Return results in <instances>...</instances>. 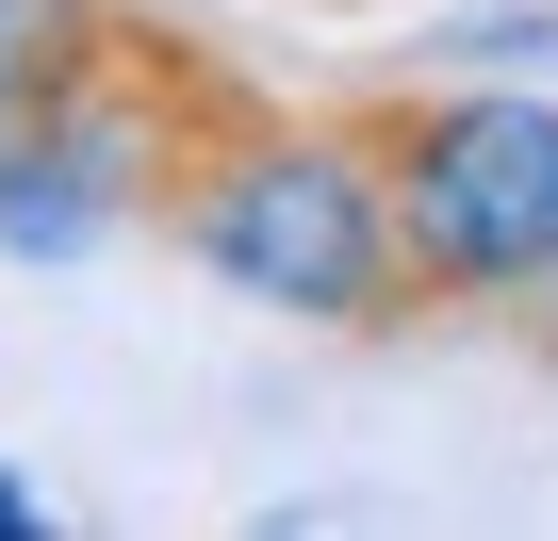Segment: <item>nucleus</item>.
Wrapping results in <instances>:
<instances>
[{
  "instance_id": "obj_1",
  "label": "nucleus",
  "mask_w": 558,
  "mask_h": 541,
  "mask_svg": "<svg viewBox=\"0 0 558 541\" xmlns=\"http://www.w3.org/2000/svg\"><path fill=\"white\" fill-rule=\"evenodd\" d=\"M165 230L230 296L296 312V329H411V262H395V197H378L362 115H296V99L197 66V115H181V164H165Z\"/></svg>"
},
{
  "instance_id": "obj_2",
  "label": "nucleus",
  "mask_w": 558,
  "mask_h": 541,
  "mask_svg": "<svg viewBox=\"0 0 558 541\" xmlns=\"http://www.w3.org/2000/svg\"><path fill=\"white\" fill-rule=\"evenodd\" d=\"M395 197V262H411V312L460 296H542L558 280V99L509 83H395L345 99Z\"/></svg>"
},
{
  "instance_id": "obj_3",
  "label": "nucleus",
  "mask_w": 558,
  "mask_h": 541,
  "mask_svg": "<svg viewBox=\"0 0 558 541\" xmlns=\"http://www.w3.org/2000/svg\"><path fill=\"white\" fill-rule=\"evenodd\" d=\"M17 34H34V0H0V83H17Z\"/></svg>"
},
{
  "instance_id": "obj_4",
  "label": "nucleus",
  "mask_w": 558,
  "mask_h": 541,
  "mask_svg": "<svg viewBox=\"0 0 558 541\" xmlns=\"http://www.w3.org/2000/svg\"><path fill=\"white\" fill-rule=\"evenodd\" d=\"M0 541H34V492H17V476H0Z\"/></svg>"
},
{
  "instance_id": "obj_5",
  "label": "nucleus",
  "mask_w": 558,
  "mask_h": 541,
  "mask_svg": "<svg viewBox=\"0 0 558 541\" xmlns=\"http://www.w3.org/2000/svg\"><path fill=\"white\" fill-rule=\"evenodd\" d=\"M542 361H558V280H542Z\"/></svg>"
}]
</instances>
